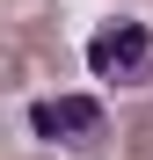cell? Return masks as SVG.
Listing matches in <instances>:
<instances>
[{"mask_svg":"<svg viewBox=\"0 0 153 160\" xmlns=\"http://www.w3.org/2000/svg\"><path fill=\"white\" fill-rule=\"evenodd\" d=\"M29 138L37 146H95L102 138V102L95 95H37L29 102Z\"/></svg>","mask_w":153,"mask_h":160,"instance_id":"cell-2","label":"cell"},{"mask_svg":"<svg viewBox=\"0 0 153 160\" xmlns=\"http://www.w3.org/2000/svg\"><path fill=\"white\" fill-rule=\"evenodd\" d=\"M80 58H88V73L102 80V88H146L153 80V29L131 22V15H110L80 44Z\"/></svg>","mask_w":153,"mask_h":160,"instance_id":"cell-1","label":"cell"}]
</instances>
